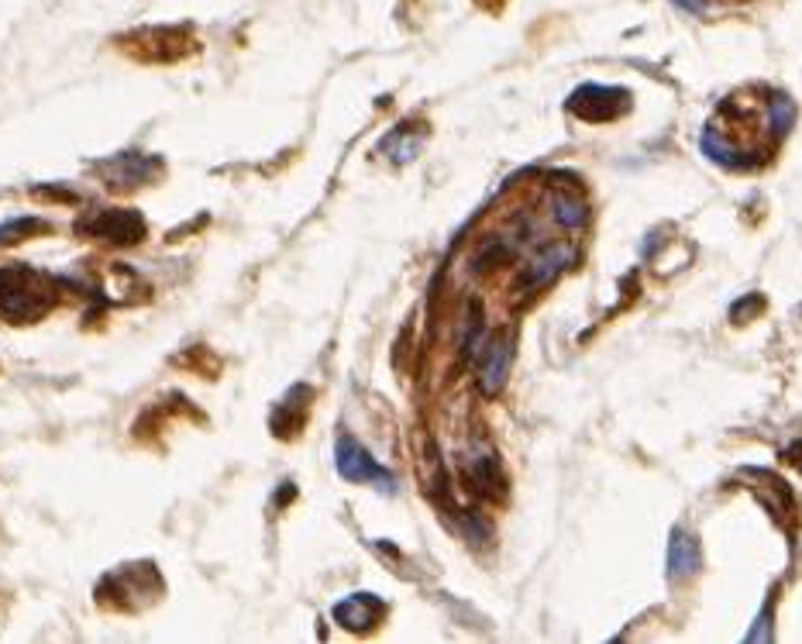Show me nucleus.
Returning <instances> with one entry per match:
<instances>
[{"label": "nucleus", "mask_w": 802, "mask_h": 644, "mask_svg": "<svg viewBox=\"0 0 802 644\" xmlns=\"http://www.w3.org/2000/svg\"><path fill=\"white\" fill-rule=\"evenodd\" d=\"M59 304V286L52 276L25 262L0 269V317L7 324H35Z\"/></svg>", "instance_id": "nucleus-1"}, {"label": "nucleus", "mask_w": 802, "mask_h": 644, "mask_svg": "<svg viewBox=\"0 0 802 644\" xmlns=\"http://www.w3.org/2000/svg\"><path fill=\"white\" fill-rule=\"evenodd\" d=\"M97 169L104 173V183L114 186V190H135V186H145L159 176L162 162L142 152H124V155H114V159L100 162Z\"/></svg>", "instance_id": "nucleus-4"}, {"label": "nucleus", "mask_w": 802, "mask_h": 644, "mask_svg": "<svg viewBox=\"0 0 802 644\" xmlns=\"http://www.w3.org/2000/svg\"><path fill=\"white\" fill-rule=\"evenodd\" d=\"M386 603L372 593H352L341 603H334V620H338L345 631H372V627L383 620Z\"/></svg>", "instance_id": "nucleus-5"}, {"label": "nucleus", "mask_w": 802, "mask_h": 644, "mask_svg": "<svg viewBox=\"0 0 802 644\" xmlns=\"http://www.w3.org/2000/svg\"><path fill=\"white\" fill-rule=\"evenodd\" d=\"M675 7H682V11H689V14H706V0H672Z\"/></svg>", "instance_id": "nucleus-11"}, {"label": "nucleus", "mask_w": 802, "mask_h": 644, "mask_svg": "<svg viewBox=\"0 0 802 644\" xmlns=\"http://www.w3.org/2000/svg\"><path fill=\"white\" fill-rule=\"evenodd\" d=\"M699 569V545L696 538H689L685 531L672 534V545H668V576L685 579Z\"/></svg>", "instance_id": "nucleus-8"}, {"label": "nucleus", "mask_w": 802, "mask_h": 644, "mask_svg": "<svg viewBox=\"0 0 802 644\" xmlns=\"http://www.w3.org/2000/svg\"><path fill=\"white\" fill-rule=\"evenodd\" d=\"M49 231H52V224L45 221V217H38V214L7 217V221H0V248L21 245V242H28V238H35V235H49Z\"/></svg>", "instance_id": "nucleus-9"}, {"label": "nucleus", "mask_w": 802, "mask_h": 644, "mask_svg": "<svg viewBox=\"0 0 802 644\" xmlns=\"http://www.w3.org/2000/svg\"><path fill=\"white\" fill-rule=\"evenodd\" d=\"M575 259V252L568 245H555V248H541V252L534 255L531 262H527V269H524V276H520V286L524 290H537V286H544V283H551L562 269L568 266V262Z\"/></svg>", "instance_id": "nucleus-7"}, {"label": "nucleus", "mask_w": 802, "mask_h": 644, "mask_svg": "<svg viewBox=\"0 0 802 644\" xmlns=\"http://www.w3.org/2000/svg\"><path fill=\"white\" fill-rule=\"evenodd\" d=\"M513 366V338H493L486 345V355H482V366H479V386L486 397H496V393L506 386V376H510Z\"/></svg>", "instance_id": "nucleus-6"}, {"label": "nucleus", "mask_w": 802, "mask_h": 644, "mask_svg": "<svg viewBox=\"0 0 802 644\" xmlns=\"http://www.w3.org/2000/svg\"><path fill=\"white\" fill-rule=\"evenodd\" d=\"M76 235L87 242H100L111 248H131L149 238V224L131 207H90L76 217Z\"/></svg>", "instance_id": "nucleus-2"}, {"label": "nucleus", "mask_w": 802, "mask_h": 644, "mask_svg": "<svg viewBox=\"0 0 802 644\" xmlns=\"http://www.w3.org/2000/svg\"><path fill=\"white\" fill-rule=\"evenodd\" d=\"M555 221L568 231L582 228V224H586V204L575 197H558L555 200Z\"/></svg>", "instance_id": "nucleus-10"}, {"label": "nucleus", "mask_w": 802, "mask_h": 644, "mask_svg": "<svg viewBox=\"0 0 802 644\" xmlns=\"http://www.w3.org/2000/svg\"><path fill=\"white\" fill-rule=\"evenodd\" d=\"M334 465H338V476L348 479V483H358V486L376 483L379 490L393 493V483H396L393 472L383 469V465L372 459V455L358 445L352 434H341V438H338V445H334Z\"/></svg>", "instance_id": "nucleus-3"}]
</instances>
